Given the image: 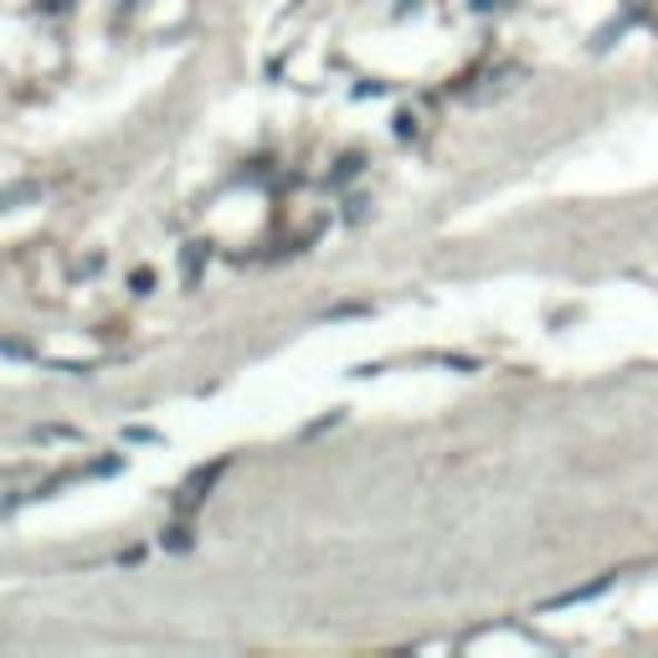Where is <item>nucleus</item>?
Here are the masks:
<instances>
[{
	"label": "nucleus",
	"instance_id": "obj_1",
	"mask_svg": "<svg viewBox=\"0 0 658 658\" xmlns=\"http://www.w3.org/2000/svg\"><path fill=\"white\" fill-rule=\"evenodd\" d=\"M202 268H206V243H186V253H180V278H186V288L202 283Z\"/></svg>",
	"mask_w": 658,
	"mask_h": 658
}]
</instances>
